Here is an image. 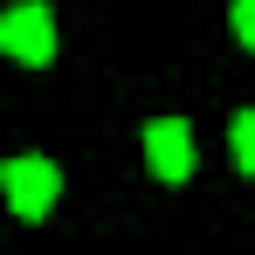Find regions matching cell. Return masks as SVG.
<instances>
[{"label":"cell","instance_id":"obj_1","mask_svg":"<svg viewBox=\"0 0 255 255\" xmlns=\"http://www.w3.org/2000/svg\"><path fill=\"white\" fill-rule=\"evenodd\" d=\"M0 193L21 221H48L62 200V166L42 152H14V159H0Z\"/></svg>","mask_w":255,"mask_h":255},{"label":"cell","instance_id":"obj_2","mask_svg":"<svg viewBox=\"0 0 255 255\" xmlns=\"http://www.w3.org/2000/svg\"><path fill=\"white\" fill-rule=\"evenodd\" d=\"M55 48H62V35H55V14H48L42 0H14V7L0 14V55H7V62L48 69Z\"/></svg>","mask_w":255,"mask_h":255},{"label":"cell","instance_id":"obj_3","mask_svg":"<svg viewBox=\"0 0 255 255\" xmlns=\"http://www.w3.org/2000/svg\"><path fill=\"white\" fill-rule=\"evenodd\" d=\"M138 145H145V172L159 186H186L193 166H200V145H193V125L186 118H152V125L138 131Z\"/></svg>","mask_w":255,"mask_h":255},{"label":"cell","instance_id":"obj_4","mask_svg":"<svg viewBox=\"0 0 255 255\" xmlns=\"http://www.w3.org/2000/svg\"><path fill=\"white\" fill-rule=\"evenodd\" d=\"M228 159H235V172L255 179V111H235L228 118Z\"/></svg>","mask_w":255,"mask_h":255},{"label":"cell","instance_id":"obj_5","mask_svg":"<svg viewBox=\"0 0 255 255\" xmlns=\"http://www.w3.org/2000/svg\"><path fill=\"white\" fill-rule=\"evenodd\" d=\"M228 35L255 55V0H228Z\"/></svg>","mask_w":255,"mask_h":255}]
</instances>
